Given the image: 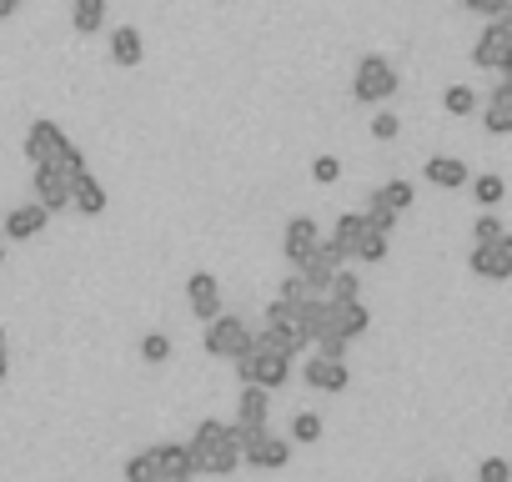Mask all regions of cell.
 <instances>
[{
	"instance_id": "1",
	"label": "cell",
	"mask_w": 512,
	"mask_h": 482,
	"mask_svg": "<svg viewBox=\"0 0 512 482\" xmlns=\"http://www.w3.org/2000/svg\"><path fill=\"white\" fill-rule=\"evenodd\" d=\"M186 452H191L196 472L231 477L241 467V432L231 422H221V417H201L196 432H191V442H186Z\"/></svg>"
},
{
	"instance_id": "2",
	"label": "cell",
	"mask_w": 512,
	"mask_h": 482,
	"mask_svg": "<svg viewBox=\"0 0 512 482\" xmlns=\"http://www.w3.org/2000/svg\"><path fill=\"white\" fill-rule=\"evenodd\" d=\"M26 161H31V171H36V166H51V171H66V176L86 171L81 146H76L56 121H31V131H26Z\"/></svg>"
},
{
	"instance_id": "3",
	"label": "cell",
	"mask_w": 512,
	"mask_h": 482,
	"mask_svg": "<svg viewBox=\"0 0 512 482\" xmlns=\"http://www.w3.org/2000/svg\"><path fill=\"white\" fill-rule=\"evenodd\" d=\"M352 96L362 101V106H382V101H392L397 96V66L387 61V56H362L357 61V71H352Z\"/></svg>"
},
{
	"instance_id": "4",
	"label": "cell",
	"mask_w": 512,
	"mask_h": 482,
	"mask_svg": "<svg viewBox=\"0 0 512 482\" xmlns=\"http://www.w3.org/2000/svg\"><path fill=\"white\" fill-rule=\"evenodd\" d=\"M231 367H236V377H241V382L267 387V392H282V387L292 382V357H277V352H262V347H251V352H246V357H236Z\"/></svg>"
},
{
	"instance_id": "5",
	"label": "cell",
	"mask_w": 512,
	"mask_h": 482,
	"mask_svg": "<svg viewBox=\"0 0 512 482\" xmlns=\"http://www.w3.org/2000/svg\"><path fill=\"white\" fill-rule=\"evenodd\" d=\"M287 462H292V437H277L272 427L246 432V437H241V467H256V472H282Z\"/></svg>"
},
{
	"instance_id": "6",
	"label": "cell",
	"mask_w": 512,
	"mask_h": 482,
	"mask_svg": "<svg viewBox=\"0 0 512 482\" xmlns=\"http://www.w3.org/2000/svg\"><path fill=\"white\" fill-rule=\"evenodd\" d=\"M201 347H206L211 357H221V362H236V357H246V352H251V327H246L241 317H226V312H216V317L206 322V337H201Z\"/></svg>"
},
{
	"instance_id": "7",
	"label": "cell",
	"mask_w": 512,
	"mask_h": 482,
	"mask_svg": "<svg viewBox=\"0 0 512 482\" xmlns=\"http://www.w3.org/2000/svg\"><path fill=\"white\" fill-rule=\"evenodd\" d=\"M507 56H512V11L487 16V26H482V36L472 46V66L477 71H502Z\"/></svg>"
},
{
	"instance_id": "8",
	"label": "cell",
	"mask_w": 512,
	"mask_h": 482,
	"mask_svg": "<svg viewBox=\"0 0 512 482\" xmlns=\"http://www.w3.org/2000/svg\"><path fill=\"white\" fill-rule=\"evenodd\" d=\"M467 267H472V277H482V282H507V277H512V231H502L497 241H477L472 257H467Z\"/></svg>"
},
{
	"instance_id": "9",
	"label": "cell",
	"mask_w": 512,
	"mask_h": 482,
	"mask_svg": "<svg viewBox=\"0 0 512 482\" xmlns=\"http://www.w3.org/2000/svg\"><path fill=\"white\" fill-rule=\"evenodd\" d=\"M251 347H262V352H277V357H302L307 352V337L297 322H262V332H251Z\"/></svg>"
},
{
	"instance_id": "10",
	"label": "cell",
	"mask_w": 512,
	"mask_h": 482,
	"mask_svg": "<svg viewBox=\"0 0 512 482\" xmlns=\"http://www.w3.org/2000/svg\"><path fill=\"white\" fill-rule=\"evenodd\" d=\"M267 417H272V392L267 387H251V382H241V397H236V432L246 437V432H262L267 427Z\"/></svg>"
},
{
	"instance_id": "11",
	"label": "cell",
	"mask_w": 512,
	"mask_h": 482,
	"mask_svg": "<svg viewBox=\"0 0 512 482\" xmlns=\"http://www.w3.org/2000/svg\"><path fill=\"white\" fill-rule=\"evenodd\" d=\"M317 247H322L317 221H312V216H292V221H287V231H282V252H287L292 272H297L307 257H317Z\"/></svg>"
},
{
	"instance_id": "12",
	"label": "cell",
	"mask_w": 512,
	"mask_h": 482,
	"mask_svg": "<svg viewBox=\"0 0 512 482\" xmlns=\"http://www.w3.org/2000/svg\"><path fill=\"white\" fill-rule=\"evenodd\" d=\"M31 196H36V206H46L56 216V211L71 206V176L66 171H51V166H36L31 171Z\"/></svg>"
},
{
	"instance_id": "13",
	"label": "cell",
	"mask_w": 512,
	"mask_h": 482,
	"mask_svg": "<svg viewBox=\"0 0 512 482\" xmlns=\"http://www.w3.org/2000/svg\"><path fill=\"white\" fill-rule=\"evenodd\" d=\"M302 382L312 387V392H347V382H352V372H347V357H312L307 367H302Z\"/></svg>"
},
{
	"instance_id": "14",
	"label": "cell",
	"mask_w": 512,
	"mask_h": 482,
	"mask_svg": "<svg viewBox=\"0 0 512 482\" xmlns=\"http://www.w3.org/2000/svg\"><path fill=\"white\" fill-rule=\"evenodd\" d=\"M186 307H191L196 322H211L221 312V282L211 272H191L186 277Z\"/></svg>"
},
{
	"instance_id": "15",
	"label": "cell",
	"mask_w": 512,
	"mask_h": 482,
	"mask_svg": "<svg viewBox=\"0 0 512 482\" xmlns=\"http://www.w3.org/2000/svg\"><path fill=\"white\" fill-rule=\"evenodd\" d=\"M46 221H51V211L36 206V201H26V206L6 211V221H0V236H6V241H36V236L46 231Z\"/></svg>"
},
{
	"instance_id": "16",
	"label": "cell",
	"mask_w": 512,
	"mask_h": 482,
	"mask_svg": "<svg viewBox=\"0 0 512 482\" xmlns=\"http://www.w3.org/2000/svg\"><path fill=\"white\" fill-rule=\"evenodd\" d=\"M327 327H332V332H342L347 342H357V337H367L372 312H367V302H362V297H357V302H327Z\"/></svg>"
},
{
	"instance_id": "17",
	"label": "cell",
	"mask_w": 512,
	"mask_h": 482,
	"mask_svg": "<svg viewBox=\"0 0 512 482\" xmlns=\"http://www.w3.org/2000/svg\"><path fill=\"white\" fill-rule=\"evenodd\" d=\"M151 452H156V472H161V482H196V462H191L186 442H156Z\"/></svg>"
},
{
	"instance_id": "18",
	"label": "cell",
	"mask_w": 512,
	"mask_h": 482,
	"mask_svg": "<svg viewBox=\"0 0 512 482\" xmlns=\"http://www.w3.org/2000/svg\"><path fill=\"white\" fill-rule=\"evenodd\" d=\"M482 126L492 136H512V76H502L492 86V96L482 101Z\"/></svg>"
},
{
	"instance_id": "19",
	"label": "cell",
	"mask_w": 512,
	"mask_h": 482,
	"mask_svg": "<svg viewBox=\"0 0 512 482\" xmlns=\"http://www.w3.org/2000/svg\"><path fill=\"white\" fill-rule=\"evenodd\" d=\"M367 226H372V221H367V211H342L327 241H332V247H337V252H342L347 262H357V247H362V236H367Z\"/></svg>"
},
{
	"instance_id": "20",
	"label": "cell",
	"mask_w": 512,
	"mask_h": 482,
	"mask_svg": "<svg viewBox=\"0 0 512 482\" xmlns=\"http://www.w3.org/2000/svg\"><path fill=\"white\" fill-rule=\"evenodd\" d=\"M71 206H76L81 216H101V211L111 206V196H106V186L91 176V166L71 176Z\"/></svg>"
},
{
	"instance_id": "21",
	"label": "cell",
	"mask_w": 512,
	"mask_h": 482,
	"mask_svg": "<svg viewBox=\"0 0 512 482\" xmlns=\"http://www.w3.org/2000/svg\"><path fill=\"white\" fill-rule=\"evenodd\" d=\"M422 176H427V186H437V191H462V186L472 181L467 161H457V156H432V161L422 166Z\"/></svg>"
},
{
	"instance_id": "22",
	"label": "cell",
	"mask_w": 512,
	"mask_h": 482,
	"mask_svg": "<svg viewBox=\"0 0 512 482\" xmlns=\"http://www.w3.org/2000/svg\"><path fill=\"white\" fill-rule=\"evenodd\" d=\"M141 61H146V41H141V31H136V26H116V31H111V66L136 71Z\"/></svg>"
},
{
	"instance_id": "23",
	"label": "cell",
	"mask_w": 512,
	"mask_h": 482,
	"mask_svg": "<svg viewBox=\"0 0 512 482\" xmlns=\"http://www.w3.org/2000/svg\"><path fill=\"white\" fill-rule=\"evenodd\" d=\"M412 201H417V186H412V181H402V176H397V181H387V186H377V191L367 196V206H387V211H397V216H402Z\"/></svg>"
},
{
	"instance_id": "24",
	"label": "cell",
	"mask_w": 512,
	"mask_h": 482,
	"mask_svg": "<svg viewBox=\"0 0 512 482\" xmlns=\"http://www.w3.org/2000/svg\"><path fill=\"white\" fill-rule=\"evenodd\" d=\"M71 26L76 36H96L106 26V0H71Z\"/></svg>"
},
{
	"instance_id": "25",
	"label": "cell",
	"mask_w": 512,
	"mask_h": 482,
	"mask_svg": "<svg viewBox=\"0 0 512 482\" xmlns=\"http://www.w3.org/2000/svg\"><path fill=\"white\" fill-rule=\"evenodd\" d=\"M467 186H472V201H477L482 211H497V201L507 196V181H502L497 171H482V176H472Z\"/></svg>"
},
{
	"instance_id": "26",
	"label": "cell",
	"mask_w": 512,
	"mask_h": 482,
	"mask_svg": "<svg viewBox=\"0 0 512 482\" xmlns=\"http://www.w3.org/2000/svg\"><path fill=\"white\" fill-rule=\"evenodd\" d=\"M387 252H392V236H387V231H377V226H367L362 247H357V262L377 267V262H387Z\"/></svg>"
},
{
	"instance_id": "27",
	"label": "cell",
	"mask_w": 512,
	"mask_h": 482,
	"mask_svg": "<svg viewBox=\"0 0 512 482\" xmlns=\"http://www.w3.org/2000/svg\"><path fill=\"white\" fill-rule=\"evenodd\" d=\"M357 297H362L357 272H352V267H337V272H332V282H327V302H357Z\"/></svg>"
},
{
	"instance_id": "28",
	"label": "cell",
	"mask_w": 512,
	"mask_h": 482,
	"mask_svg": "<svg viewBox=\"0 0 512 482\" xmlns=\"http://www.w3.org/2000/svg\"><path fill=\"white\" fill-rule=\"evenodd\" d=\"M442 111L447 116H472L477 111V91L472 86H447L442 91Z\"/></svg>"
},
{
	"instance_id": "29",
	"label": "cell",
	"mask_w": 512,
	"mask_h": 482,
	"mask_svg": "<svg viewBox=\"0 0 512 482\" xmlns=\"http://www.w3.org/2000/svg\"><path fill=\"white\" fill-rule=\"evenodd\" d=\"M141 362H151V367L171 362V337H166V332H146V337H141Z\"/></svg>"
},
{
	"instance_id": "30",
	"label": "cell",
	"mask_w": 512,
	"mask_h": 482,
	"mask_svg": "<svg viewBox=\"0 0 512 482\" xmlns=\"http://www.w3.org/2000/svg\"><path fill=\"white\" fill-rule=\"evenodd\" d=\"M322 432H327V427H322L317 412H297V417H292V447H297V442H322Z\"/></svg>"
},
{
	"instance_id": "31",
	"label": "cell",
	"mask_w": 512,
	"mask_h": 482,
	"mask_svg": "<svg viewBox=\"0 0 512 482\" xmlns=\"http://www.w3.org/2000/svg\"><path fill=\"white\" fill-rule=\"evenodd\" d=\"M312 181H317V186H337V181H342V161H337V156H317V161H312Z\"/></svg>"
},
{
	"instance_id": "32",
	"label": "cell",
	"mask_w": 512,
	"mask_h": 482,
	"mask_svg": "<svg viewBox=\"0 0 512 482\" xmlns=\"http://www.w3.org/2000/svg\"><path fill=\"white\" fill-rule=\"evenodd\" d=\"M477 482H512V462H507V457H482Z\"/></svg>"
},
{
	"instance_id": "33",
	"label": "cell",
	"mask_w": 512,
	"mask_h": 482,
	"mask_svg": "<svg viewBox=\"0 0 512 482\" xmlns=\"http://www.w3.org/2000/svg\"><path fill=\"white\" fill-rule=\"evenodd\" d=\"M502 231H507V226L497 221V211H482V216L472 221V241H497Z\"/></svg>"
},
{
	"instance_id": "34",
	"label": "cell",
	"mask_w": 512,
	"mask_h": 482,
	"mask_svg": "<svg viewBox=\"0 0 512 482\" xmlns=\"http://www.w3.org/2000/svg\"><path fill=\"white\" fill-rule=\"evenodd\" d=\"M397 131H402L397 111H377V116H372V136H377V141H397Z\"/></svg>"
},
{
	"instance_id": "35",
	"label": "cell",
	"mask_w": 512,
	"mask_h": 482,
	"mask_svg": "<svg viewBox=\"0 0 512 482\" xmlns=\"http://www.w3.org/2000/svg\"><path fill=\"white\" fill-rule=\"evenodd\" d=\"M277 297H282V302H292V307H297V302H307V297H317V292H312V287H307V282H302V277H297V272H292V277H287V282H282V287H277Z\"/></svg>"
},
{
	"instance_id": "36",
	"label": "cell",
	"mask_w": 512,
	"mask_h": 482,
	"mask_svg": "<svg viewBox=\"0 0 512 482\" xmlns=\"http://www.w3.org/2000/svg\"><path fill=\"white\" fill-rule=\"evenodd\" d=\"M312 347H317L322 357H347V347H352V342H347L342 332H332V327H327V332H322V337H317Z\"/></svg>"
},
{
	"instance_id": "37",
	"label": "cell",
	"mask_w": 512,
	"mask_h": 482,
	"mask_svg": "<svg viewBox=\"0 0 512 482\" xmlns=\"http://www.w3.org/2000/svg\"><path fill=\"white\" fill-rule=\"evenodd\" d=\"M457 6H467V11H477V16H502L507 0H457Z\"/></svg>"
},
{
	"instance_id": "38",
	"label": "cell",
	"mask_w": 512,
	"mask_h": 482,
	"mask_svg": "<svg viewBox=\"0 0 512 482\" xmlns=\"http://www.w3.org/2000/svg\"><path fill=\"white\" fill-rule=\"evenodd\" d=\"M21 6H26V0H0V21H11Z\"/></svg>"
},
{
	"instance_id": "39",
	"label": "cell",
	"mask_w": 512,
	"mask_h": 482,
	"mask_svg": "<svg viewBox=\"0 0 512 482\" xmlns=\"http://www.w3.org/2000/svg\"><path fill=\"white\" fill-rule=\"evenodd\" d=\"M11 367V357H6V327H0V372Z\"/></svg>"
},
{
	"instance_id": "40",
	"label": "cell",
	"mask_w": 512,
	"mask_h": 482,
	"mask_svg": "<svg viewBox=\"0 0 512 482\" xmlns=\"http://www.w3.org/2000/svg\"><path fill=\"white\" fill-rule=\"evenodd\" d=\"M497 76H512V56H507V61H502V71H497Z\"/></svg>"
},
{
	"instance_id": "41",
	"label": "cell",
	"mask_w": 512,
	"mask_h": 482,
	"mask_svg": "<svg viewBox=\"0 0 512 482\" xmlns=\"http://www.w3.org/2000/svg\"><path fill=\"white\" fill-rule=\"evenodd\" d=\"M0 267H6V241H0Z\"/></svg>"
},
{
	"instance_id": "42",
	"label": "cell",
	"mask_w": 512,
	"mask_h": 482,
	"mask_svg": "<svg viewBox=\"0 0 512 482\" xmlns=\"http://www.w3.org/2000/svg\"><path fill=\"white\" fill-rule=\"evenodd\" d=\"M0 387H6V372H0Z\"/></svg>"
},
{
	"instance_id": "43",
	"label": "cell",
	"mask_w": 512,
	"mask_h": 482,
	"mask_svg": "<svg viewBox=\"0 0 512 482\" xmlns=\"http://www.w3.org/2000/svg\"><path fill=\"white\" fill-rule=\"evenodd\" d=\"M507 11H512V0H507Z\"/></svg>"
}]
</instances>
